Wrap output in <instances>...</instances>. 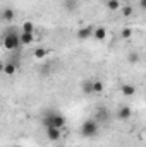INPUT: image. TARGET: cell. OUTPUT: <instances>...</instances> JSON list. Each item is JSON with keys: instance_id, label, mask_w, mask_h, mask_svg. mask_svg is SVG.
Masks as SVG:
<instances>
[{"instance_id": "cell-12", "label": "cell", "mask_w": 146, "mask_h": 147, "mask_svg": "<svg viewBox=\"0 0 146 147\" xmlns=\"http://www.w3.org/2000/svg\"><path fill=\"white\" fill-rule=\"evenodd\" d=\"M17 70V63H12V62H7L5 65H3V74H7V75H14Z\"/></svg>"}, {"instance_id": "cell-7", "label": "cell", "mask_w": 146, "mask_h": 147, "mask_svg": "<svg viewBox=\"0 0 146 147\" xmlns=\"http://www.w3.org/2000/svg\"><path fill=\"white\" fill-rule=\"evenodd\" d=\"M93 33H95V29H93L91 26H86V28H81V29L77 31V38H79V39H86V38L93 36Z\"/></svg>"}, {"instance_id": "cell-4", "label": "cell", "mask_w": 146, "mask_h": 147, "mask_svg": "<svg viewBox=\"0 0 146 147\" xmlns=\"http://www.w3.org/2000/svg\"><path fill=\"white\" fill-rule=\"evenodd\" d=\"M46 130V139L52 142H59L60 140V128H45Z\"/></svg>"}, {"instance_id": "cell-18", "label": "cell", "mask_w": 146, "mask_h": 147, "mask_svg": "<svg viewBox=\"0 0 146 147\" xmlns=\"http://www.w3.org/2000/svg\"><path fill=\"white\" fill-rule=\"evenodd\" d=\"M103 87H105V86H103V82H102V80H93V92H95V94L102 92V91H103Z\"/></svg>"}, {"instance_id": "cell-23", "label": "cell", "mask_w": 146, "mask_h": 147, "mask_svg": "<svg viewBox=\"0 0 146 147\" xmlns=\"http://www.w3.org/2000/svg\"><path fill=\"white\" fill-rule=\"evenodd\" d=\"M59 147H62V146H59Z\"/></svg>"}, {"instance_id": "cell-14", "label": "cell", "mask_w": 146, "mask_h": 147, "mask_svg": "<svg viewBox=\"0 0 146 147\" xmlns=\"http://www.w3.org/2000/svg\"><path fill=\"white\" fill-rule=\"evenodd\" d=\"M76 7H77V2H76V0H65V2H64V9L69 10V12L76 10Z\"/></svg>"}, {"instance_id": "cell-10", "label": "cell", "mask_w": 146, "mask_h": 147, "mask_svg": "<svg viewBox=\"0 0 146 147\" xmlns=\"http://www.w3.org/2000/svg\"><path fill=\"white\" fill-rule=\"evenodd\" d=\"M35 41V33H21V43L23 46H28Z\"/></svg>"}, {"instance_id": "cell-20", "label": "cell", "mask_w": 146, "mask_h": 147, "mask_svg": "<svg viewBox=\"0 0 146 147\" xmlns=\"http://www.w3.org/2000/svg\"><path fill=\"white\" fill-rule=\"evenodd\" d=\"M122 16H124V17L132 16V7H131V5H124V7H122Z\"/></svg>"}, {"instance_id": "cell-21", "label": "cell", "mask_w": 146, "mask_h": 147, "mask_svg": "<svg viewBox=\"0 0 146 147\" xmlns=\"http://www.w3.org/2000/svg\"><path fill=\"white\" fill-rule=\"evenodd\" d=\"M120 34H122V38H126V39H127V38L132 36V29H131V28H124Z\"/></svg>"}, {"instance_id": "cell-13", "label": "cell", "mask_w": 146, "mask_h": 147, "mask_svg": "<svg viewBox=\"0 0 146 147\" xmlns=\"http://www.w3.org/2000/svg\"><path fill=\"white\" fill-rule=\"evenodd\" d=\"M93 36L96 38L98 41H103V39L107 38V29H105V28H96L95 33H93Z\"/></svg>"}, {"instance_id": "cell-8", "label": "cell", "mask_w": 146, "mask_h": 147, "mask_svg": "<svg viewBox=\"0 0 146 147\" xmlns=\"http://www.w3.org/2000/svg\"><path fill=\"white\" fill-rule=\"evenodd\" d=\"M120 92H122L124 96L131 98V96H134V92H136V87H134L132 84H124V86L120 87Z\"/></svg>"}, {"instance_id": "cell-17", "label": "cell", "mask_w": 146, "mask_h": 147, "mask_svg": "<svg viewBox=\"0 0 146 147\" xmlns=\"http://www.w3.org/2000/svg\"><path fill=\"white\" fill-rule=\"evenodd\" d=\"M23 33H35V24L31 21H26L23 24Z\"/></svg>"}, {"instance_id": "cell-15", "label": "cell", "mask_w": 146, "mask_h": 147, "mask_svg": "<svg viewBox=\"0 0 146 147\" xmlns=\"http://www.w3.org/2000/svg\"><path fill=\"white\" fill-rule=\"evenodd\" d=\"M33 57H35L36 60H43V58L46 57V50H45V48H36L35 53H33Z\"/></svg>"}, {"instance_id": "cell-9", "label": "cell", "mask_w": 146, "mask_h": 147, "mask_svg": "<svg viewBox=\"0 0 146 147\" xmlns=\"http://www.w3.org/2000/svg\"><path fill=\"white\" fill-rule=\"evenodd\" d=\"M95 116H96V121H98V123H100V121H105V120L108 118V111H107V108H96Z\"/></svg>"}, {"instance_id": "cell-5", "label": "cell", "mask_w": 146, "mask_h": 147, "mask_svg": "<svg viewBox=\"0 0 146 147\" xmlns=\"http://www.w3.org/2000/svg\"><path fill=\"white\" fill-rule=\"evenodd\" d=\"M132 116V110L129 106H120L119 111H117V118L119 120H129Z\"/></svg>"}, {"instance_id": "cell-11", "label": "cell", "mask_w": 146, "mask_h": 147, "mask_svg": "<svg viewBox=\"0 0 146 147\" xmlns=\"http://www.w3.org/2000/svg\"><path fill=\"white\" fill-rule=\"evenodd\" d=\"M81 89H83V92L88 94V96H89V94H95V92H93V80H84V82L81 84Z\"/></svg>"}, {"instance_id": "cell-19", "label": "cell", "mask_w": 146, "mask_h": 147, "mask_svg": "<svg viewBox=\"0 0 146 147\" xmlns=\"http://www.w3.org/2000/svg\"><path fill=\"white\" fill-rule=\"evenodd\" d=\"M127 60H129L131 63H138V62H139V53H138V51H131V53L127 55Z\"/></svg>"}, {"instance_id": "cell-22", "label": "cell", "mask_w": 146, "mask_h": 147, "mask_svg": "<svg viewBox=\"0 0 146 147\" xmlns=\"http://www.w3.org/2000/svg\"><path fill=\"white\" fill-rule=\"evenodd\" d=\"M138 5H139V9H141V10H146V0H139V2H138Z\"/></svg>"}, {"instance_id": "cell-1", "label": "cell", "mask_w": 146, "mask_h": 147, "mask_svg": "<svg viewBox=\"0 0 146 147\" xmlns=\"http://www.w3.org/2000/svg\"><path fill=\"white\" fill-rule=\"evenodd\" d=\"M65 118L60 115V113H46V115H43V118H41V125L45 127V128H64L65 127Z\"/></svg>"}, {"instance_id": "cell-16", "label": "cell", "mask_w": 146, "mask_h": 147, "mask_svg": "<svg viewBox=\"0 0 146 147\" xmlns=\"http://www.w3.org/2000/svg\"><path fill=\"white\" fill-rule=\"evenodd\" d=\"M107 9H110V10H119L120 9V2L119 0H107Z\"/></svg>"}, {"instance_id": "cell-6", "label": "cell", "mask_w": 146, "mask_h": 147, "mask_svg": "<svg viewBox=\"0 0 146 147\" xmlns=\"http://www.w3.org/2000/svg\"><path fill=\"white\" fill-rule=\"evenodd\" d=\"M14 17H16V12H14V9H3L2 10V21L3 22H12L14 21Z\"/></svg>"}, {"instance_id": "cell-2", "label": "cell", "mask_w": 146, "mask_h": 147, "mask_svg": "<svg viewBox=\"0 0 146 147\" xmlns=\"http://www.w3.org/2000/svg\"><path fill=\"white\" fill-rule=\"evenodd\" d=\"M3 46H5V50H9V51L19 50V48L23 46V43H21V33H16L14 29L7 31V33L3 34Z\"/></svg>"}, {"instance_id": "cell-3", "label": "cell", "mask_w": 146, "mask_h": 147, "mask_svg": "<svg viewBox=\"0 0 146 147\" xmlns=\"http://www.w3.org/2000/svg\"><path fill=\"white\" fill-rule=\"evenodd\" d=\"M98 130H100V123H98L96 120H93V118L86 120V121L81 125V135L86 137V139L95 137V135L98 134Z\"/></svg>"}]
</instances>
